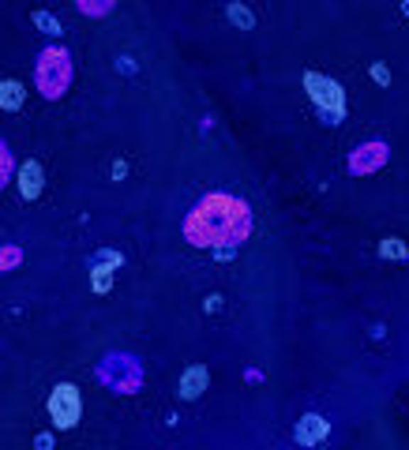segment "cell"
I'll return each instance as SVG.
<instances>
[{
    "instance_id": "obj_1",
    "label": "cell",
    "mask_w": 409,
    "mask_h": 450,
    "mask_svg": "<svg viewBox=\"0 0 409 450\" xmlns=\"http://www.w3.org/2000/svg\"><path fill=\"white\" fill-rule=\"evenodd\" d=\"M305 87H308V94L320 101L327 113L342 121V113H346V94H342V87H338V83H331V79H323V75L308 72V75H305Z\"/></svg>"
},
{
    "instance_id": "obj_2",
    "label": "cell",
    "mask_w": 409,
    "mask_h": 450,
    "mask_svg": "<svg viewBox=\"0 0 409 450\" xmlns=\"http://www.w3.org/2000/svg\"><path fill=\"white\" fill-rule=\"evenodd\" d=\"M49 413H53V420H57V428H72L79 420V390L68 387V383H60V387L53 390V398H49Z\"/></svg>"
},
{
    "instance_id": "obj_3",
    "label": "cell",
    "mask_w": 409,
    "mask_h": 450,
    "mask_svg": "<svg viewBox=\"0 0 409 450\" xmlns=\"http://www.w3.org/2000/svg\"><path fill=\"white\" fill-rule=\"evenodd\" d=\"M327 432H331V428H327V420L312 413V417H305V420L297 424V439L305 443V446H320V443L327 439Z\"/></svg>"
},
{
    "instance_id": "obj_4",
    "label": "cell",
    "mask_w": 409,
    "mask_h": 450,
    "mask_svg": "<svg viewBox=\"0 0 409 450\" xmlns=\"http://www.w3.org/2000/svg\"><path fill=\"white\" fill-rule=\"evenodd\" d=\"M203 387H207V368H188L184 379H180V394H184V398H195Z\"/></svg>"
},
{
    "instance_id": "obj_5",
    "label": "cell",
    "mask_w": 409,
    "mask_h": 450,
    "mask_svg": "<svg viewBox=\"0 0 409 450\" xmlns=\"http://www.w3.org/2000/svg\"><path fill=\"white\" fill-rule=\"evenodd\" d=\"M38 192H42V169H38V162H26V169H23V195L34 199Z\"/></svg>"
},
{
    "instance_id": "obj_6",
    "label": "cell",
    "mask_w": 409,
    "mask_h": 450,
    "mask_svg": "<svg viewBox=\"0 0 409 450\" xmlns=\"http://www.w3.org/2000/svg\"><path fill=\"white\" fill-rule=\"evenodd\" d=\"M19 98H23L19 83H4V109H19Z\"/></svg>"
},
{
    "instance_id": "obj_7",
    "label": "cell",
    "mask_w": 409,
    "mask_h": 450,
    "mask_svg": "<svg viewBox=\"0 0 409 450\" xmlns=\"http://www.w3.org/2000/svg\"><path fill=\"white\" fill-rule=\"evenodd\" d=\"M229 16H233V23H236V26H252V23H256V19H252V11L241 8V4H233V8H229Z\"/></svg>"
}]
</instances>
